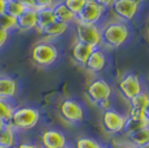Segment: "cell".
<instances>
[{
  "mask_svg": "<svg viewBox=\"0 0 149 148\" xmlns=\"http://www.w3.org/2000/svg\"><path fill=\"white\" fill-rule=\"evenodd\" d=\"M129 37V29L121 20H111L100 28L101 45L106 48H118L124 45Z\"/></svg>",
  "mask_w": 149,
  "mask_h": 148,
  "instance_id": "obj_1",
  "label": "cell"
},
{
  "mask_svg": "<svg viewBox=\"0 0 149 148\" xmlns=\"http://www.w3.org/2000/svg\"><path fill=\"white\" fill-rule=\"evenodd\" d=\"M86 96L89 101L100 109L110 108L111 87L102 78H96L91 80L86 87Z\"/></svg>",
  "mask_w": 149,
  "mask_h": 148,
  "instance_id": "obj_2",
  "label": "cell"
},
{
  "mask_svg": "<svg viewBox=\"0 0 149 148\" xmlns=\"http://www.w3.org/2000/svg\"><path fill=\"white\" fill-rule=\"evenodd\" d=\"M40 119V112L37 108L30 106L17 107L11 114L8 125L15 130H29L33 128Z\"/></svg>",
  "mask_w": 149,
  "mask_h": 148,
  "instance_id": "obj_3",
  "label": "cell"
},
{
  "mask_svg": "<svg viewBox=\"0 0 149 148\" xmlns=\"http://www.w3.org/2000/svg\"><path fill=\"white\" fill-rule=\"evenodd\" d=\"M58 58V49L49 41H40L33 46L31 50V59L41 67L52 65Z\"/></svg>",
  "mask_w": 149,
  "mask_h": 148,
  "instance_id": "obj_4",
  "label": "cell"
},
{
  "mask_svg": "<svg viewBox=\"0 0 149 148\" xmlns=\"http://www.w3.org/2000/svg\"><path fill=\"white\" fill-rule=\"evenodd\" d=\"M76 37L77 41L86 43L93 48H99L101 45L100 27L95 24H85L76 21Z\"/></svg>",
  "mask_w": 149,
  "mask_h": 148,
  "instance_id": "obj_5",
  "label": "cell"
},
{
  "mask_svg": "<svg viewBox=\"0 0 149 148\" xmlns=\"http://www.w3.org/2000/svg\"><path fill=\"white\" fill-rule=\"evenodd\" d=\"M126 121V117L121 112L115 109H106L102 111L101 115V126L102 129L109 135H116L119 133H123Z\"/></svg>",
  "mask_w": 149,
  "mask_h": 148,
  "instance_id": "obj_6",
  "label": "cell"
},
{
  "mask_svg": "<svg viewBox=\"0 0 149 148\" xmlns=\"http://www.w3.org/2000/svg\"><path fill=\"white\" fill-rule=\"evenodd\" d=\"M59 114L61 118L68 124H78L82 121L85 111L82 106L74 99H63L59 106Z\"/></svg>",
  "mask_w": 149,
  "mask_h": 148,
  "instance_id": "obj_7",
  "label": "cell"
},
{
  "mask_svg": "<svg viewBox=\"0 0 149 148\" xmlns=\"http://www.w3.org/2000/svg\"><path fill=\"white\" fill-rule=\"evenodd\" d=\"M139 3L138 0H113L110 7L113 15L121 21H130L136 17Z\"/></svg>",
  "mask_w": 149,
  "mask_h": 148,
  "instance_id": "obj_8",
  "label": "cell"
},
{
  "mask_svg": "<svg viewBox=\"0 0 149 148\" xmlns=\"http://www.w3.org/2000/svg\"><path fill=\"white\" fill-rule=\"evenodd\" d=\"M118 90L126 100H130L143 91V86L139 77L135 74H127L118 82Z\"/></svg>",
  "mask_w": 149,
  "mask_h": 148,
  "instance_id": "obj_9",
  "label": "cell"
},
{
  "mask_svg": "<svg viewBox=\"0 0 149 148\" xmlns=\"http://www.w3.org/2000/svg\"><path fill=\"white\" fill-rule=\"evenodd\" d=\"M104 10L93 0H87L85 6L76 15V21L85 22V24H95L98 25L100 19L104 16Z\"/></svg>",
  "mask_w": 149,
  "mask_h": 148,
  "instance_id": "obj_10",
  "label": "cell"
},
{
  "mask_svg": "<svg viewBox=\"0 0 149 148\" xmlns=\"http://www.w3.org/2000/svg\"><path fill=\"white\" fill-rule=\"evenodd\" d=\"M40 142L42 148H63L67 146V138L60 130L47 129L41 134Z\"/></svg>",
  "mask_w": 149,
  "mask_h": 148,
  "instance_id": "obj_11",
  "label": "cell"
},
{
  "mask_svg": "<svg viewBox=\"0 0 149 148\" xmlns=\"http://www.w3.org/2000/svg\"><path fill=\"white\" fill-rule=\"evenodd\" d=\"M37 26V10L35 8H25V10L16 18V29L29 31Z\"/></svg>",
  "mask_w": 149,
  "mask_h": 148,
  "instance_id": "obj_12",
  "label": "cell"
},
{
  "mask_svg": "<svg viewBox=\"0 0 149 148\" xmlns=\"http://www.w3.org/2000/svg\"><path fill=\"white\" fill-rule=\"evenodd\" d=\"M106 66V57L104 51L99 48H95L93 51L90 54V56L88 57V59L86 60L85 65L82 67L85 68L89 73H99Z\"/></svg>",
  "mask_w": 149,
  "mask_h": 148,
  "instance_id": "obj_13",
  "label": "cell"
},
{
  "mask_svg": "<svg viewBox=\"0 0 149 148\" xmlns=\"http://www.w3.org/2000/svg\"><path fill=\"white\" fill-rule=\"evenodd\" d=\"M51 9H52V13H54L55 20L58 22L69 25L70 22L76 21V15L71 13L62 1L56 2L54 6L51 7Z\"/></svg>",
  "mask_w": 149,
  "mask_h": 148,
  "instance_id": "obj_14",
  "label": "cell"
},
{
  "mask_svg": "<svg viewBox=\"0 0 149 148\" xmlns=\"http://www.w3.org/2000/svg\"><path fill=\"white\" fill-rule=\"evenodd\" d=\"M93 49L95 48L88 46L86 43L76 41L74 45L72 46V49H71V56H72L74 61L78 65H80V66H84L86 60L88 59V57L93 51Z\"/></svg>",
  "mask_w": 149,
  "mask_h": 148,
  "instance_id": "obj_15",
  "label": "cell"
},
{
  "mask_svg": "<svg viewBox=\"0 0 149 148\" xmlns=\"http://www.w3.org/2000/svg\"><path fill=\"white\" fill-rule=\"evenodd\" d=\"M17 81L8 76H0V98L13 99L17 95Z\"/></svg>",
  "mask_w": 149,
  "mask_h": 148,
  "instance_id": "obj_16",
  "label": "cell"
},
{
  "mask_svg": "<svg viewBox=\"0 0 149 148\" xmlns=\"http://www.w3.org/2000/svg\"><path fill=\"white\" fill-rule=\"evenodd\" d=\"M67 24H62V22H58V21H52L51 24H49L48 26H46L45 28H42L41 30H39L40 35L44 38L47 39H52V38H57L62 36L67 29H68Z\"/></svg>",
  "mask_w": 149,
  "mask_h": 148,
  "instance_id": "obj_17",
  "label": "cell"
},
{
  "mask_svg": "<svg viewBox=\"0 0 149 148\" xmlns=\"http://www.w3.org/2000/svg\"><path fill=\"white\" fill-rule=\"evenodd\" d=\"M16 130L8 124H5L0 131V147L13 148L16 146Z\"/></svg>",
  "mask_w": 149,
  "mask_h": 148,
  "instance_id": "obj_18",
  "label": "cell"
},
{
  "mask_svg": "<svg viewBox=\"0 0 149 148\" xmlns=\"http://www.w3.org/2000/svg\"><path fill=\"white\" fill-rule=\"evenodd\" d=\"M148 125L149 123L147 121L146 118H135L126 116V121H125L123 133L125 134V136H128L132 133H135L136 130L140 129L143 127H146Z\"/></svg>",
  "mask_w": 149,
  "mask_h": 148,
  "instance_id": "obj_19",
  "label": "cell"
},
{
  "mask_svg": "<svg viewBox=\"0 0 149 148\" xmlns=\"http://www.w3.org/2000/svg\"><path fill=\"white\" fill-rule=\"evenodd\" d=\"M126 139L136 147H139L143 144L149 142V125L146 127H143L140 129L136 130L130 135L126 136Z\"/></svg>",
  "mask_w": 149,
  "mask_h": 148,
  "instance_id": "obj_20",
  "label": "cell"
},
{
  "mask_svg": "<svg viewBox=\"0 0 149 148\" xmlns=\"http://www.w3.org/2000/svg\"><path fill=\"white\" fill-rule=\"evenodd\" d=\"M36 10H37L36 28L38 29V31L51 24L52 21H55V17H54V13H52L51 8H42V9H36Z\"/></svg>",
  "mask_w": 149,
  "mask_h": 148,
  "instance_id": "obj_21",
  "label": "cell"
},
{
  "mask_svg": "<svg viewBox=\"0 0 149 148\" xmlns=\"http://www.w3.org/2000/svg\"><path fill=\"white\" fill-rule=\"evenodd\" d=\"M15 108L16 107L11 104L10 99L0 98V120L5 124L8 123Z\"/></svg>",
  "mask_w": 149,
  "mask_h": 148,
  "instance_id": "obj_22",
  "label": "cell"
},
{
  "mask_svg": "<svg viewBox=\"0 0 149 148\" xmlns=\"http://www.w3.org/2000/svg\"><path fill=\"white\" fill-rule=\"evenodd\" d=\"M24 10H25V7L21 6L16 0L5 1V10H3V13H7L10 17H13V18L16 19Z\"/></svg>",
  "mask_w": 149,
  "mask_h": 148,
  "instance_id": "obj_23",
  "label": "cell"
},
{
  "mask_svg": "<svg viewBox=\"0 0 149 148\" xmlns=\"http://www.w3.org/2000/svg\"><path fill=\"white\" fill-rule=\"evenodd\" d=\"M148 103L149 95L147 93H143V91L138 94L137 96H135L134 98L129 100L130 108H132V109H139V110H145V108H146V106L148 105Z\"/></svg>",
  "mask_w": 149,
  "mask_h": 148,
  "instance_id": "obj_24",
  "label": "cell"
},
{
  "mask_svg": "<svg viewBox=\"0 0 149 148\" xmlns=\"http://www.w3.org/2000/svg\"><path fill=\"white\" fill-rule=\"evenodd\" d=\"M74 148H102V146L91 137H79L74 142Z\"/></svg>",
  "mask_w": 149,
  "mask_h": 148,
  "instance_id": "obj_25",
  "label": "cell"
},
{
  "mask_svg": "<svg viewBox=\"0 0 149 148\" xmlns=\"http://www.w3.org/2000/svg\"><path fill=\"white\" fill-rule=\"evenodd\" d=\"M0 29L5 31H9L16 29V19L8 16L7 13H0Z\"/></svg>",
  "mask_w": 149,
  "mask_h": 148,
  "instance_id": "obj_26",
  "label": "cell"
},
{
  "mask_svg": "<svg viewBox=\"0 0 149 148\" xmlns=\"http://www.w3.org/2000/svg\"><path fill=\"white\" fill-rule=\"evenodd\" d=\"M62 2L71 13L77 15L81 10V8L85 6L87 0H62Z\"/></svg>",
  "mask_w": 149,
  "mask_h": 148,
  "instance_id": "obj_27",
  "label": "cell"
},
{
  "mask_svg": "<svg viewBox=\"0 0 149 148\" xmlns=\"http://www.w3.org/2000/svg\"><path fill=\"white\" fill-rule=\"evenodd\" d=\"M56 3L55 0H35V8L42 9V8H51Z\"/></svg>",
  "mask_w": 149,
  "mask_h": 148,
  "instance_id": "obj_28",
  "label": "cell"
},
{
  "mask_svg": "<svg viewBox=\"0 0 149 148\" xmlns=\"http://www.w3.org/2000/svg\"><path fill=\"white\" fill-rule=\"evenodd\" d=\"M110 148H137L135 145H132L127 139L125 140H113L111 142V147Z\"/></svg>",
  "mask_w": 149,
  "mask_h": 148,
  "instance_id": "obj_29",
  "label": "cell"
},
{
  "mask_svg": "<svg viewBox=\"0 0 149 148\" xmlns=\"http://www.w3.org/2000/svg\"><path fill=\"white\" fill-rule=\"evenodd\" d=\"M95 3H97L98 6L105 11L107 9H110V7L112 5V1L113 0H93Z\"/></svg>",
  "mask_w": 149,
  "mask_h": 148,
  "instance_id": "obj_30",
  "label": "cell"
},
{
  "mask_svg": "<svg viewBox=\"0 0 149 148\" xmlns=\"http://www.w3.org/2000/svg\"><path fill=\"white\" fill-rule=\"evenodd\" d=\"M16 1L25 8H35V0H16Z\"/></svg>",
  "mask_w": 149,
  "mask_h": 148,
  "instance_id": "obj_31",
  "label": "cell"
},
{
  "mask_svg": "<svg viewBox=\"0 0 149 148\" xmlns=\"http://www.w3.org/2000/svg\"><path fill=\"white\" fill-rule=\"evenodd\" d=\"M9 37V32L8 31H5V30H1L0 29V48L6 43L7 39Z\"/></svg>",
  "mask_w": 149,
  "mask_h": 148,
  "instance_id": "obj_32",
  "label": "cell"
},
{
  "mask_svg": "<svg viewBox=\"0 0 149 148\" xmlns=\"http://www.w3.org/2000/svg\"><path fill=\"white\" fill-rule=\"evenodd\" d=\"M16 148H39V146L30 142H20V144H18Z\"/></svg>",
  "mask_w": 149,
  "mask_h": 148,
  "instance_id": "obj_33",
  "label": "cell"
},
{
  "mask_svg": "<svg viewBox=\"0 0 149 148\" xmlns=\"http://www.w3.org/2000/svg\"><path fill=\"white\" fill-rule=\"evenodd\" d=\"M143 114H145V118L147 119V121L149 123V103H148V105L146 106V108H145V111H143Z\"/></svg>",
  "mask_w": 149,
  "mask_h": 148,
  "instance_id": "obj_34",
  "label": "cell"
},
{
  "mask_svg": "<svg viewBox=\"0 0 149 148\" xmlns=\"http://www.w3.org/2000/svg\"><path fill=\"white\" fill-rule=\"evenodd\" d=\"M3 10H5V1L0 0V13H3Z\"/></svg>",
  "mask_w": 149,
  "mask_h": 148,
  "instance_id": "obj_35",
  "label": "cell"
},
{
  "mask_svg": "<svg viewBox=\"0 0 149 148\" xmlns=\"http://www.w3.org/2000/svg\"><path fill=\"white\" fill-rule=\"evenodd\" d=\"M137 148H149V142H146V144H143V145H141V146H139V147Z\"/></svg>",
  "mask_w": 149,
  "mask_h": 148,
  "instance_id": "obj_36",
  "label": "cell"
},
{
  "mask_svg": "<svg viewBox=\"0 0 149 148\" xmlns=\"http://www.w3.org/2000/svg\"><path fill=\"white\" fill-rule=\"evenodd\" d=\"M3 126H5V123L0 120V131H1V129H2V128H3Z\"/></svg>",
  "mask_w": 149,
  "mask_h": 148,
  "instance_id": "obj_37",
  "label": "cell"
},
{
  "mask_svg": "<svg viewBox=\"0 0 149 148\" xmlns=\"http://www.w3.org/2000/svg\"><path fill=\"white\" fill-rule=\"evenodd\" d=\"M147 28H148V32H149V20H148V24H147Z\"/></svg>",
  "mask_w": 149,
  "mask_h": 148,
  "instance_id": "obj_38",
  "label": "cell"
},
{
  "mask_svg": "<svg viewBox=\"0 0 149 148\" xmlns=\"http://www.w3.org/2000/svg\"><path fill=\"white\" fill-rule=\"evenodd\" d=\"M63 148H71V147H69L68 145H67V146H65V147H63Z\"/></svg>",
  "mask_w": 149,
  "mask_h": 148,
  "instance_id": "obj_39",
  "label": "cell"
},
{
  "mask_svg": "<svg viewBox=\"0 0 149 148\" xmlns=\"http://www.w3.org/2000/svg\"><path fill=\"white\" fill-rule=\"evenodd\" d=\"M2 1H8V0H2Z\"/></svg>",
  "mask_w": 149,
  "mask_h": 148,
  "instance_id": "obj_40",
  "label": "cell"
},
{
  "mask_svg": "<svg viewBox=\"0 0 149 148\" xmlns=\"http://www.w3.org/2000/svg\"><path fill=\"white\" fill-rule=\"evenodd\" d=\"M0 148H2V147H0Z\"/></svg>",
  "mask_w": 149,
  "mask_h": 148,
  "instance_id": "obj_41",
  "label": "cell"
}]
</instances>
